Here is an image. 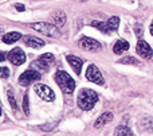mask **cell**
Instances as JSON below:
<instances>
[{
  "instance_id": "1",
  "label": "cell",
  "mask_w": 153,
  "mask_h": 136,
  "mask_svg": "<svg viewBox=\"0 0 153 136\" xmlns=\"http://www.w3.org/2000/svg\"><path fill=\"white\" fill-rule=\"evenodd\" d=\"M98 101V94L91 89H82L78 94V107L83 111H90L94 108L95 102Z\"/></svg>"
},
{
  "instance_id": "2",
  "label": "cell",
  "mask_w": 153,
  "mask_h": 136,
  "mask_svg": "<svg viewBox=\"0 0 153 136\" xmlns=\"http://www.w3.org/2000/svg\"><path fill=\"white\" fill-rule=\"evenodd\" d=\"M55 82L66 94H71L75 89V81L63 70H58L55 73Z\"/></svg>"
},
{
  "instance_id": "3",
  "label": "cell",
  "mask_w": 153,
  "mask_h": 136,
  "mask_svg": "<svg viewBox=\"0 0 153 136\" xmlns=\"http://www.w3.org/2000/svg\"><path fill=\"white\" fill-rule=\"evenodd\" d=\"M31 27L36 31L42 32L45 35H48V37H58L59 35V30L56 26L50 23H45V22H39V23H32Z\"/></svg>"
},
{
  "instance_id": "4",
  "label": "cell",
  "mask_w": 153,
  "mask_h": 136,
  "mask_svg": "<svg viewBox=\"0 0 153 136\" xmlns=\"http://www.w3.org/2000/svg\"><path fill=\"white\" fill-rule=\"evenodd\" d=\"M34 90L43 101H47V102H51L55 100V93L51 88H48L47 85H43V84H36L34 86Z\"/></svg>"
},
{
  "instance_id": "5",
  "label": "cell",
  "mask_w": 153,
  "mask_h": 136,
  "mask_svg": "<svg viewBox=\"0 0 153 136\" xmlns=\"http://www.w3.org/2000/svg\"><path fill=\"white\" fill-rule=\"evenodd\" d=\"M38 80H40V73L35 69H30L20 74V77H19V84H20L22 86H28Z\"/></svg>"
},
{
  "instance_id": "6",
  "label": "cell",
  "mask_w": 153,
  "mask_h": 136,
  "mask_svg": "<svg viewBox=\"0 0 153 136\" xmlns=\"http://www.w3.org/2000/svg\"><path fill=\"white\" fill-rule=\"evenodd\" d=\"M53 64H54V55L46 53V54H43V55H40L36 61L32 62L31 67L32 69L36 67V69H40V70H43V72H46V70L50 67V65H53Z\"/></svg>"
},
{
  "instance_id": "7",
  "label": "cell",
  "mask_w": 153,
  "mask_h": 136,
  "mask_svg": "<svg viewBox=\"0 0 153 136\" xmlns=\"http://www.w3.org/2000/svg\"><path fill=\"white\" fill-rule=\"evenodd\" d=\"M86 78L90 82H94L97 85H103V82H105L102 73L100 72V69L95 65H89V67L86 70Z\"/></svg>"
},
{
  "instance_id": "8",
  "label": "cell",
  "mask_w": 153,
  "mask_h": 136,
  "mask_svg": "<svg viewBox=\"0 0 153 136\" xmlns=\"http://www.w3.org/2000/svg\"><path fill=\"white\" fill-rule=\"evenodd\" d=\"M8 59H10V62L12 65H15V66H20V65H23L24 62H26V54H24V51L22 50L20 47H15L10 51V54H8Z\"/></svg>"
},
{
  "instance_id": "9",
  "label": "cell",
  "mask_w": 153,
  "mask_h": 136,
  "mask_svg": "<svg viewBox=\"0 0 153 136\" xmlns=\"http://www.w3.org/2000/svg\"><path fill=\"white\" fill-rule=\"evenodd\" d=\"M79 46H81L83 50L87 51H98L101 49V43L95 39H91L89 37H83L79 40Z\"/></svg>"
},
{
  "instance_id": "10",
  "label": "cell",
  "mask_w": 153,
  "mask_h": 136,
  "mask_svg": "<svg viewBox=\"0 0 153 136\" xmlns=\"http://www.w3.org/2000/svg\"><path fill=\"white\" fill-rule=\"evenodd\" d=\"M136 51H137L138 55L143 57V58H145V59L152 58V55H153L152 47L145 42V40H143V39H140V40L137 42V46H136Z\"/></svg>"
},
{
  "instance_id": "11",
  "label": "cell",
  "mask_w": 153,
  "mask_h": 136,
  "mask_svg": "<svg viewBox=\"0 0 153 136\" xmlns=\"http://www.w3.org/2000/svg\"><path fill=\"white\" fill-rule=\"evenodd\" d=\"M23 40L28 47H34V49H40L45 46V40L40 39L38 37H32V35H27V37H23Z\"/></svg>"
},
{
  "instance_id": "12",
  "label": "cell",
  "mask_w": 153,
  "mask_h": 136,
  "mask_svg": "<svg viewBox=\"0 0 153 136\" xmlns=\"http://www.w3.org/2000/svg\"><path fill=\"white\" fill-rule=\"evenodd\" d=\"M138 128H140V131L153 134V117L146 116V117L141 119V120L138 121Z\"/></svg>"
},
{
  "instance_id": "13",
  "label": "cell",
  "mask_w": 153,
  "mask_h": 136,
  "mask_svg": "<svg viewBox=\"0 0 153 136\" xmlns=\"http://www.w3.org/2000/svg\"><path fill=\"white\" fill-rule=\"evenodd\" d=\"M67 62H69L70 66L74 69V72L76 74H81L82 65H83L81 58H78V57H75V55H67Z\"/></svg>"
},
{
  "instance_id": "14",
  "label": "cell",
  "mask_w": 153,
  "mask_h": 136,
  "mask_svg": "<svg viewBox=\"0 0 153 136\" xmlns=\"http://www.w3.org/2000/svg\"><path fill=\"white\" fill-rule=\"evenodd\" d=\"M53 22L56 27H63L66 24V13L63 11H55L53 15Z\"/></svg>"
},
{
  "instance_id": "15",
  "label": "cell",
  "mask_w": 153,
  "mask_h": 136,
  "mask_svg": "<svg viewBox=\"0 0 153 136\" xmlns=\"http://www.w3.org/2000/svg\"><path fill=\"white\" fill-rule=\"evenodd\" d=\"M111 120H113V113H111V112H105L102 116H100V117L97 119L94 127H95V128H100V127H102V126H105V124L110 123Z\"/></svg>"
},
{
  "instance_id": "16",
  "label": "cell",
  "mask_w": 153,
  "mask_h": 136,
  "mask_svg": "<svg viewBox=\"0 0 153 136\" xmlns=\"http://www.w3.org/2000/svg\"><path fill=\"white\" fill-rule=\"evenodd\" d=\"M126 50H129V43L126 42V40H124V39H120V40H117L116 43H114V46H113V51H114V54H122L124 51H126Z\"/></svg>"
},
{
  "instance_id": "17",
  "label": "cell",
  "mask_w": 153,
  "mask_h": 136,
  "mask_svg": "<svg viewBox=\"0 0 153 136\" xmlns=\"http://www.w3.org/2000/svg\"><path fill=\"white\" fill-rule=\"evenodd\" d=\"M22 38V34L20 32H16V31H12V32H8L3 37V42L7 43V45H11V43H15L16 40H19Z\"/></svg>"
},
{
  "instance_id": "18",
  "label": "cell",
  "mask_w": 153,
  "mask_h": 136,
  "mask_svg": "<svg viewBox=\"0 0 153 136\" xmlns=\"http://www.w3.org/2000/svg\"><path fill=\"white\" fill-rule=\"evenodd\" d=\"M113 136H134V134H133L132 129L128 128V127L120 126V127H117V128H116Z\"/></svg>"
},
{
  "instance_id": "19",
  "label": "cell",
  "mask_w": 153,
  "mask_h": 136,
  "mask_svg": "<svg viewBox=\"0 0 153 136\" xmlns=\"http://www.w3.org/2000/svg\"><path fill=\"white\" fill-rule=\"evenodd\" d=\"M106 24H108V27H109L110 31H116L120 26V18L118 16H111V18H109V20H108Z\"/></svg>"
},
{
  "instance_id": "20",
  "label": "cell",
  "mask_w": 153,
  "mask_h": 136,
  "mask_svg": "<svg viewBox=\"0 0 153 136\" xmlns=\"http://www.w3.org/2000/svg\"><path fill=\"white\" fill-rule=\"evenodd\" d=\"M91 26L95 27V28H98L100 31H102L103 34H109V32H110V30H109L108 24L103 23V22H97V20H94V22L91 23Z\"/></svg>"
},
{
  "instance_id": "21",
  "label": "cell",
  "mask_w": 153,
  "mask_h": 136,
  "mask_svg": "<svg viewBox=\"0 0 153 136\" xmlns=\"http://www.w3.org/2000/svg\"><path fill=\"white\" fill-rule=\"evenodd\" d=\"M118 64H124V65H133V66H134V65H140V62H138L136 58H133V57H125V58L120 59Z\"/></svg>"
},
{
  "instance_id": "22",
  "label": "cell",
  "mask_w": 153,
  "mask_h": 136,
  "mask_svg": "<svg viewBox=\"0 0 153 136\" xmlns=\"http://www.w3.org/2000/svg\"><path fill=\"white\" fill-rule=\"evenodd\" d=\"M23 111L26 115L30 113V102H28V94H24L23 96Z\"/></svg>"
},
{
  "instance_id": "23",
  "label": "cell",
  "mask_w": 153,
  "mask_h": 136,
  "mask_svg": "<svg viewBox=\"0 0 153 136\" xmlns=\"http://www.w3.org/2000/svg\"><path fill=\"white\" fill-rule=\"evenodd\" d=\"M8 101H10V104H11V107H12V109H18V105H16V101H15V99H13V94H12V90H8Z\"/></svg>"
},
{
  "instance_id": "24",
  "label": "cell",
  "mask_w": 153,
  "mask_h": 136,
  "mask_svg": "<svg viewBox=\"0 0 153 136\" xmlns=\"http://www.w3.org/2000/svg\"><path fill=\"white\" fill-rule=\"evenodd\" d=\"M0 75H1V80H5V78H8V75H10V70H8L7 66H1L0 67Z\"/></svg>"
},
{
  "instance_id": "25",
  "label": "cell",
  "mask_w": 153,
  "mask_h": 136,
  "mask_svg": "<svg viewBox=\"0 0 153 136\" xmlns=\"http://www.w3.org/2000/svg\"><path fill=\"white\" fill-rule=\"evenodd\" d=\"M134 28H136V34H137V37H138V38L143 37V27H141L140 24H137Z\"/></svg>"
},
{
  "instance_id": "26",
  "label": "cell",
  "mask_w": 153,
  "mask_h": 136,
  "mask_svg": "<svg viewBox=\"0 0 153 136\" xmlns=\"http://www.w3.org/2000/svg\"><path fill=\"white\" fill-rule=\"evenodd\" d=\"M16 10L20 11V12H22V11H24V5H22V4H16Z\"/></svg>"
},
{
  "instance_id": "27",
  "label": "cell",
  "mask_w": 153,
  "mask_h": 136,
  "mask_svg": "<svg viewBox=\"0 0 153 136\" xmlns=\"http://www.w3.org/2000/svg\"><path fill=\"white\" fill-rule=\"evenodd\" d=\"M4 59H5V53H4V51H1V58H0V61H4Z\"/></svg>"
},
{
  "instance_id": "28",
  "label": "cell",
  "mask_w": 153,
  "mask_h": 136,
  "mask_svg": "<svg viewBox=\"0 0 153 136\" xmlns=\"http://www.w3.org/2000/svg\"><path fill=\"white\" fill-rule=\"evenodd\" d=\"M149 31H151V34L153 35V20H152V23H151V27H149Z\"/></svg>"
}]
</instances>
